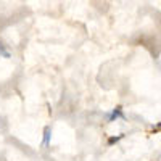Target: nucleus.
<instances>
[{
	"label": "nucleus",
	"mask_w": 161,
	"mask_h": 161,
	"mask_svg": "<svg viewBox=\"0 0 161 161\" xmlns=\"http://www.w3.org/2000/svg\"><path fill=\"white\" fill-rule=\"evenodd\" d=\"M50 137H52V129H50V126H47V127L44 129V140H42L44 148H47V147L50 145Z\"/></svg>",
	"instance_id": "obj_1"
},
{
	"label": "nucleus",
	"mask_w": 161,
	"mask_h": 161,
	"mask_svg": "<svg viewBox=\"0 0 161 161\" xmlns=\"http://www.w3.org/2000/svg\"><path fill=\"white\" fill-rule=\"evenodd\" d=\"M118 118H124V114H122V108H121V107H116L114 109H113V113L109 114L108 121H109V122H113L114 119H118Z\"/></svg>",
	"instance_id": "obj_2"
},
{
	"label": "nucleus",
	"mask_w": 161,
	"mask_h": 161,
	"mask_svg": "<svg viewBox=\"0 0 161 161\" xmlns=\"http://www.w3.org/2000/svg\"><path fill=\"white\" fill-rule=\"evenodd\" d=\"M122 137H124L122 134H121V135H116V137H109V139H108V145H113V143L119 142V140H121Z\"/></svg>",
	"instance_id": "obj_3"
},
{
	"label": "nucleus",
	"mask_w": 161,
	"mask_h": 161,
	"mask_svg": "<svg viewBox=\"0 0 161 161\" xmlns=\"http://www.w3.org/2000/svg\"><path fill=\"white\" fill-rule=\"evenodd\" d=\"M0 55H3L5 58H10V52H6V50H5V45H3L2 42H0Z\"/></svg>",
	"instance_id": "obj_4"
}]
</instances>
